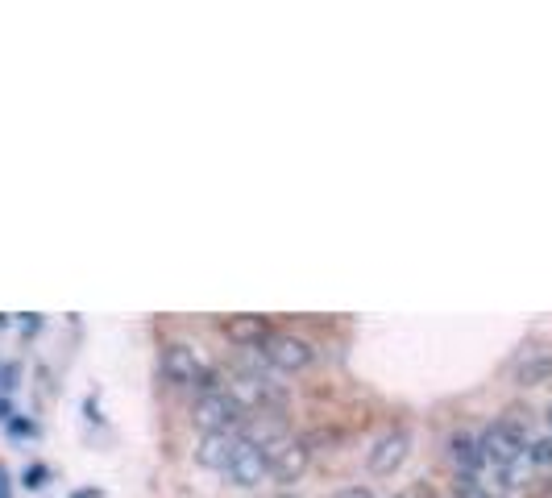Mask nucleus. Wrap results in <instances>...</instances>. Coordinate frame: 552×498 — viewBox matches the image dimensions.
<instances>
[{
    "label": "nucleus",
    "instance_id": "14",
    "mask_svg": "<svg viewBox=\"0 0 552 498\" xmlns=\"http://www.w3.org/2000/svg\"><path fill=\"white\" fill-rule=\"evenodd\" d=\"M528 461L532 465H552V436L536 440V445H528Z\"/></svg>",
    "mask_w": 552,
    "mask_h": 498
},
{
    "label": "nucleus",
    "instance_id": "1",
    "mask_svg": "<svg viewBox=\"0 0 552 498\" xmlns=\"http://www.w3.org/2000/svg\"><path fill=\"white\" fill-rule=\"evenodd\" d=\"M158 370H162V378H167L171 386H183V391H196V395H208V391H220V386H225L220 374H216V366L204 357V349L191 345V341L162 345Z\"/></svg>",
    "mask_w": 552,
    "mask_h": 498
},
{
    "label": "nucleus",
    "instance_id": "13",
    "mask_svg": "<svg viewBox=\"0 0 552 498\" xmlns=\"http://www.w3.org/2000/svg\"><path fill=\"white\" fill-rule=\"evenodd\" d=\"M21 486L25 490H42L46 486V465H25L21 469Z\"/></svg>",
    "mask_w": 552,
    "mask_h": 498
},
{
    "label": "nucleus",
    "instance_id": "2",
    "mask_svg": "<svg viewBox=\"0 0 552 498\" xmlns=\"http://www.w3.org/2000/svg\"><path fill=\"white\" fill-rule=\"evenodd\" d=\"M250 411H245L225 386L220 391H208V395H196V407H191V424L200 432H241Z\"/></svg>",
    "mask_w": 552,
    "mask_h": 498
},
{
    "label": "nucleus",
    "instance_id": "16",
    "mask_svg": "<svg viewBox=\"0 0 552 498\" xmlns=\"http://www.w3.org/2000/svg\"><path fill=\"white\" fill-rule=\"evenodd\" d=\"M9 432L13 436H34V424L30 420H9Z\"/></svg>",
    "mask_w": 552,
    "mask_h": 498
},
{
    "label": "nucleus",
    "instance_id": "12",
    "mask_svg": "<svg viewBox=\"0 0 552 498\" xmlns=\"http://www.w3.org/2000/svg\"><path fill=\"white\" fill-rule=\"evenodd\" d=\"M453 494H457V498H490L474 474H457V482H453Z\"/></svg>",
    "mask_w": 552,
    "mask_h": 498
},
{
    "label": "nucleus",
    "instance_id": "3",
    "mask_svg": "<svg viewBox=\"0 0 552 498\" xmlns=\"http://www.w3.org/2000/svg\"><path fill=\"white\" fill-rule=\"evenodd\" d=\"M482 453L490 469H519V461H528V432L511 420H494L482 432Z\"/></svg>",
    "mask_w": 552,
    "mask_h": 498
},
{
    "label": "nucleus",
    "instance_id": "17",
    "mask_svg": "<svg viewBox=\"0 0 552 498\" xmlns=\"http://www.w3.org/2000/svg\"><path fill=\"white\" fill-rule=\"evenodd\" d=\"M0 498H9V474L0 469Z\"/></svg>",
    "mask_w": 552,
    "mask_h": 498
},
{
    "label": "nucleus",
    "instance_id": "7",
    "mask_svg": "<svg viewBox=\"0 0 552 498\" xmlns=\"http://www.w3.org/2000/svg\"><path fill=\"white\" fill-rule=\"evenodd\" d=\"M237 449H241V432H204V436H200V445H196V465H200V469H216V474H225Z\"/></svg>",
    "mask_w": 552,
    "mask_h": 498
},
{
    "label": "nucleus",
    "instance_id": "6",
    "mask_svg": "<svg viewBox=\"0 0 552 498\" xmlns=\"http://www.w3.org/2000/svg\"><path fill=\"white\" fill-rule=\"evenodd\" d=\"M225 478H229L233 486H241V490L262 486V482L270 478V457H266L258 445H250V440H241V449L233 453V461H229V469H225Z\"/></svg>",
    "mask_w": 552,
    "mask_h": 498
},
{
    "label": "nucleus",
    "instance_id": "11",
    "mask_svg": "<svg viewBox=\"0 0 552 498\" xmlns=\"http://www.w3.org/2000/svg\"><path fill=\"white\" fill-rule=\"evenodd\" d=\"M515 382L519 386H540V382H552V353L548 349H536V353H528L519 362V370H515Z\"/></svg>",
    "mask_w": 552,
    "mask_h": 498
},
{
    "label": "nucleus",
    "instance_id": "18",
    "mask_svg": "<svg viewBox=\"0 0 552 498\" xmlns=\"http://www.w3.org/2000/svg\"><path fill=\"white\" fill-rule=\"evenodd\" d=\"M544 424H548V428H552V403H548V411H544Z\"/></svg>",
    "mask_w": 552,
    "mask_h": 498
},
{
    "label": "nucleus",
    "instance_id": "15",
    "mask_svg": "<svg viewBox=\"0 0 552 498\" xmlns=\"http://www.w3.org/2000/svg\"><path fill=\"white\" fill-rule=\"evenodd\" d=\"M333 498H378V494H374L370 486H341Z\"/></svg>",
    "mask_w": 552,
    "mask_h": 498
},
{
    "label": "nucleus",
    "instance_id": "4",
    "mask_svg": "<svg viewBox=\"0 0 552 498\" xmlns=\"http://www.w3.org/2000/svg\"><path fill=\"white\" fill-rule=\"evenodd\" d=\"M262 357L274 366V370H283V374H299V370H308L312 366V341L308 337H299V332H274V337L262 345Z\"/></svg>",
    "mask_w": 552,
    "mask_h": 498
},
{
    "label": "nucleus",
    "instance_id": "10",
    "mask_svg": "<svg viewBox=\"0 0 552 498\" xmlns=\"http://www.w3.org/2000/svg\"><path fill=\"white\" fill-rule=\"evenodd\" d=\"M449 457L457 465V474H474L478 469H486V453H482V436H469V432H457L449 440Z\"/></svg>",
    "mask_w": 552,
    "mask_h": 498
},
{
    "label": "nucleus",
    "instance_id": "9",
    "mask_svg": "<svg viewBox=\"0 0 552 498\" xmlns=\"http://www.w3.org/2000/svg\"><path fill=\"white\" fill-rule=\"evenodd\" d=\"M225 337L237 345V349H262L274 332L266 324V316H229L225 320Z\"/></svg>",
    "mask_w": 552,
    "mask_h": 498
},
{
    "label": "nucleus",
    "instance_id": "5",
    "mask_svg": "<svg viewBox=\"0 0 552 498\" xmlns=\"http://www.w3.org/2000/svg\"><path fill=\"white\" fill-rule=\"evenodd\" d=\"M411 457V432L407 428H391L374 440V449L366 453V469L374 478H391L395 469Z\"/></svg>",
    "mask_w": 552,
    "mask_h": 498
},
{
    "label": "nucleus",
    "instance_id": "8",
    "mask_svg": "<svg viewBox=\"0 0 552 498\" xmlns=\"http://www.w3.org/2000/svg\"><path fill=\"white\" fill-rule=\"evenodd\" d=\"M308 465H312V449H308V440H287V445L270 457V478L274 482H283V486H291V482H299L303 474H308Z\"/></svg>",
    "mask_w": 552,
    "mask_h": 498
}]
</instances>
